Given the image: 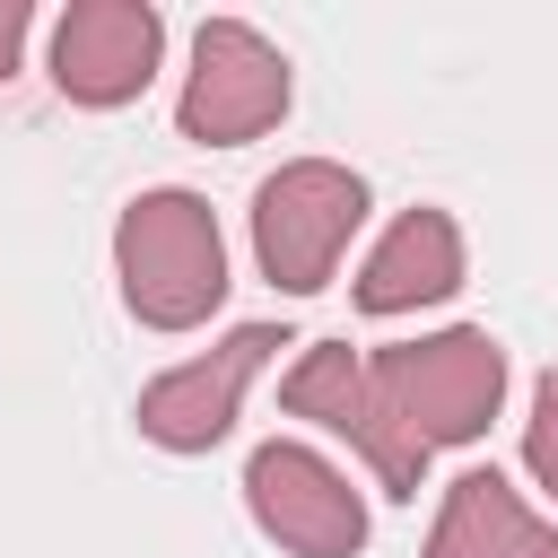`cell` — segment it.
Here are the masks:
<instances>
[{
  "mask_svg": "<svg viewBox=\"0 0 558 558\" xmlns=\"http://www.w3.org/2000/svg\"><path fill=\"white\" fill-rule=\"evenodd\" d=\"M113 262H122L131 314L157 331H192L227 296V244H218L209 201L192 192H140L113 227Z\"/></svg>",
  "mask_w": 558,
  "mask_h": 558,
  "instance_id": "obj_1",
  "label": "cell"
},
{
  "mask_svg": "<svg viewBox=\"0 0 558 558\" xmlns=\"http://www.w3.org/2000/svg\"><path fill=\"white\" fill-rule=\"evenodd\" d=\"M392 418L418 436V445H471L497 401H506V349L488 331H436V340H401V349H375L366 357Z\"/></svg>",
  "mask_w": 558,
  "mask_h": 558,
  "instance_id": "obj_2",
  "label": "cell"
},
{
  "mask_svg": "<svg viewBox=\"0 0 558 558\" xmlns=\"http://www.w3.org/2000/svg\"><path fill=\"white\" fill-rule=\"evenodd\" d=\"M366 218V183L349 166H323V157H296L279 166L262 192H253V253L270 270V288L288 296H314L340 262V244L357 235Z\"/></svg>",
  "mask_w": 558,
  "mask_h": 558,
  "instance_id": "obj_3",
  "label": "cell"
},
{
  "mask_svg": "<svg viewBox=\"0 0 558 558\" xmlns=\"http://www.w3.org/2000/svg\"><path fill=\"white\" fill-rule=\"evenodd\" d=\"M279 401L296 410V418H314V427H331V436H349L366 462H375V480L392 488V497H418V471H427V445L392 418V401H384V384H375V366L349 349V340H314L296 366H288V384H279Z\"/></svg>",
  "mask_w": 558,
  "mask_h": 558,
  "instance_id": "obj_4",
  "label": "cell"
},
{
  "mask_svg": "<svg viewBox=\"0 0 558 558\" xmlns=\"http://www.w3.org/2000/svg\"><path fill=\"white\" fill-rule=\"evenodd\" d=\"M279 113H288V61L244 17H209L192 35V78H183V105H174L183 140L235 148V140H262Z\"/></svg>",
  "mask_w": 558,
  "mask_h": 558,
  "instance_id": "obj_5",
  "label": "cell"
},
{
  "mask_svg": "<svg viewBox=\"0 0 558 558\" xmlns=\"http://www.w3.org/2000/svg\"><path fill=\"white\" fill-rule=\"evenodd\" d=\"M244 506H253V523L279 541V549H296V558H357L366 549V506H357V488L314 453V445H262L253 462H244Z\"/></svg>",
  "mask_w": 558,
  "mask_h": 558,
  "instance_id": "obj_6",
  "label": "cell"
},
{
  "mask_svg": "<svg viewBox=\"0 0 558 558\" xmlns=\"http://www.w3.org/2000/svg\"><path fill=\"white\" fill-rule=\"evenodd\" d=\"M270 349H288V331L244 323V331H227L209 357H192V366L157 375V384L140 392V436H148V445H166V453H209V445L235 427L244 384L270 366Z\"/></svg>",
  "mask_w": 558,
  "mask_h": 558,
  "instance_id": "obj_7",
  "label": "cell"
},
{
  "mask_svg": "<svg viewBox=\"0 0 558 558\" xmlns=\"http://www.w3.org/2000/svg\"><path fill=\"white\" fill-rule=\"evenodd\" d=\"M157 44H166L157 9H140V0H78L52 26V78H61L70 105H122V96L148 87Z\"/></svg>",
  "mask_w": 558,
  "mask_h": 558,
  "instance_id": "obj_8",
  "label": "cell"
},
{
  "mask_svg": "<svg viewBox=\"0 0 558 558\" xmlns=\"http://www.w3.org/2000/svg\"><path fill=\"white\" fill-rule=\"evenodd\" d=\"M427 558H558V523H541L497 471H462L436 506Z\"/></svg>",
  "mask_w": 558,
  "mask_h": 558,
  "instance_id": "obj_9",
  "label": "cell"
},
{
  "mask_svg": "<svg viewBox=\"0 0 558 558\" xmlns=\"http://www.w3.org/2000/svg\"><path fill=\"white\" fill-rule=\"evenodd\" d=\"M462 288V235H453V218L445 209H410V218H392V235L366 253V270H357V305L366 314H410V305H436V296H453Z\"/></svg>",
  "mask_w": 558,
  "mask_h": 558,
  "instance_id": "obj_10",
  "label": "cell"
},
{
  "mask_svg": "<svg viewBox=\"0 0 558 558\" xmlns=\"http://www.w3.org/2000/svg\"><path fill=\"white\" fill-rule=\"evenodd\" d=\"M523 462H532V480L558 497V366L541 375V392H532V427H523Z\"/></svg>",
  "mask_w": 558,
  "mask_h": 558,
  "instance_id": "obj_11",
  "label": "cell"
},
{
  "mask_svg": "<svg viewBox=\"0 0 558 558\" xmlns=\"http://www.w3.org/2000/svg\"><path fill=\"white\" fill-rule=\"evenodd\" d=\"M17 44H26V0H0V78L17 70Z\"/></svg>",
  "mask_w": 558,
  "mask_h": 558,
  "instance_id": "obj_12",
  "label": "cell"
}]
</instances>
